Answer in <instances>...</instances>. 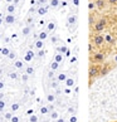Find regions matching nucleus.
I'll return each mask as SVG.
<instances>
[{
    "label": "nucleus",
    "instance_id": "1",
    "mask_svg": "<svg viewBox=\"0 0 117 122\" xmlns=\"http://www.w3.org/2000/svg\"><path fill=\"white\" fill-rule=\"evenodd\" d=\"M101 68L102 64H96V63H89L88 67V78H89V86H92V83L97 78L101 77Z\"/></svg>",
    "mask_w": 117,
    "mask_h": 122
},
{
    "label": "nucleus",
    "instance_id": "2",
    "mask_svg": "<svg viewBox=\"0 0 117 122\" xmlns=\"http://www.w3.org/2000/svg\"><path fill=\"white\" fill-rule=\"evenodd\" d=\"M107 26V18L106 16H101L98 18V20L92 25V33H102Z\"/></svg>",
    "mask_w": 117,
    "mask_h": 122
},
{
    "label": "nucleus",
    "instance_id": "3",
    "mask_svg": "<svg viewBox=\"0 0 117 122\" xmlns=\"http://www.w3.org/2000/svg\"><path fill=\"white\" fill-rule=\"evenodd\" d=\"M89 62L91 63H96V64H103L106 62V54L101 52V51H96L91 54L89 57Z\"/></svg>",
    "mask_w": 117,
    "mask_h": 122
},
{
    "label": "nucleus",
    "instance_id": "4",
    "mask_svg": "<svg viewBox=\"0 0 117 122\" xmlns=\"http://www.w3.org/2000/svg\"><path fill=\"white\" fill-rule=\"evenodd\" d=\"M91 43H93V46L96 48H101L105 44V35H102L101 33H92L91 34Z\"/></svg>",
    "mask_w": 117,
    "mask_h": 122
},
{
    "label": "nucleus",
    "instance_id": "5",
    "mask_svg": "<svg viewBox=\"0 0 117 122\" xmlns=\"http://www.w3.org/2000/svg\"><path fill=\"white\" fill-rule=\"evenodd\" d=\"M77 21H78V14H69L67 16L66 25L67 26H74V25H77Z\"/></svg>",
    "mask_w": 117,
    "mask_h": 122
},
{
    "label": "nucleus",
    "instance_id": "6",
    "mask_svg": "<svg viewBox=\"0 0 117 122\" xmlns=\"http://www.w3.org/2000/svg\"><path fill=\"white\" fill-rule=\"evenodd\" d=\"M113 68V64H112V63H108V62H105L102 64V68H101V77H105L107 73H110L111 72V69Z\"/></svg>",
    "mask_w": 117,
    "mask_h": 122
},
{
    "label": "nucleus",
    "instance_id": "7",
    "mask_svg": "<svg viewBox=\"0 0 117 122\" xmlns=\"http://www.w3.org/2000/svg\"><path fill=\"white\" fill-rule=\"evenodd\" d=\"M96 4V9L100 11H103L107 8V0H93Z\"/></svg>",
    "mask_w": 117,
    "mask_h": 122
},
{
    "label": "nucleus",
    "instance_id": "8",
    "mask_svg": "<svg viewBox=\"0 0 117 122\" xmlns=\"http://www.w3.org/2000/svg\"><path fill=\"white\" fill-rule=\"evenodd\" d=\"M98 20V16H97V13L92 10L89 11V15H88V23H89V28H92V25L96 23V21Z\"/></svg>",
    "mask_w": 117,
    "mask_h": 122
},
{
    "label": "nucleus",
    "instance_id": "9",
    "mask_svg": "<svg viewBox=\"0 0 117 122\" xmlns=\"http://www.w3.org/2000/svg\"><path fill=\"white\" fill-rule=\"evenodd\" d=\"M3 19H4V23L5 24H14L16 21V15L15 14H6Z\"/></svg>",
    "mask_w": 117,
    "mask_h": 122
},
{
    "label": "nucleus",
    "instance_id": "10",
    "mask_svg": "<svg viewBox=\"0 0 117 122\" xmlns=\"http://www.w3.org/2000/svg\"><path fill=\"white\" fill-rule=\"evenodd\" d=\"M49 4H47V5H40V6H38V9H37V14L38 15H40V16H43V15H46L47 13L49 11Z\"/></svg>",
    "mask_w": 117,
    "mask_h": 122
},
{
    "label": "nucleus",
    "instance_id": "11",
    "mask_svg": "<svg viewBox=\"0 0 117 122\" xmlns=\"http://www.w3.org/2000/svg\"><path fill=\"white\" fill-rule=\"evenodd\" d=\"M16 8H18V5H15L14 3H11V4H6V6H5V11H6V14H15Z\"/></svg>",
    "mask_w": 117,
    "mask_h": 122
},
{
    "label": "nucleus",
    "instance_id": "12",
    "mask_svg": "<svg viewBox=\"0 0 117 122\" xmlns=\"http://www.w3.org/2000/svg\"><path fill=\"white\" fill-rule=\"evenodd\" d=\"M33 28H34V25H25L24 28L21 29V35H23V37H28V35H30Z\"/></svg>",
    "mask_w": 117,
    "mask_h": 122
},
{
    "label": "nucleus",
    "instance_id": "13",
    "mask_svg": "<svg viewBox=\"0 0 117 122\" xmlns=\"http://www.w3.org/2000/svg\"><path fill=\"white\" fill-rule=\"evenodd\" d=\"M105 43H106V44H108V46H113V44L116 43V39H115L113 35L106 34V35H105Z\"/></svg>",
    "mask_w": 117,
    "mask_h": 122
},
{
    "label": "nucleus",
    "instance_id": "14",
    "mask_svg": "<svg viewBox=\"0 0 117 122\" xmlns=\"http://www.w3.org/2000/svg\"><path fill=\"white\" fill-rule=\"evenodd\" d=\"M53 61H56L58 63H62L63 61H64V54H62L59 52H56L54 56H53Z\"/></svg>",
    "mask_w": 117,
    "mask_h": 122
},
{
    "label": "nucleus",
    "instance_id": "15",
    "mask_svg": "<svg viewBox=\"0 0 117 122\" xmlns=\"http://www.w3.org/2000/svg\"><path fill=\"white\" fill-rule=\"evenodd\" d=\"M34 48L37 49V51H39V49H43L44 48V40L42 39H35L34 40Z\"/></svg>",
    "mask_w": 117,
    "mask_h": 122
},
{
    "label": "nucleus",
    "instance_id": "16",
    "mask_svg": "<svg viewBox=\"0 0 117 122\" xmlns=\"http://www.w3.org/2000/svg\"><path fill=\"white\" fill-rule=\"evenodd\" d=\"M64 84H66V87L72 88V87H73V86L76 84V79L73 78V77H67V79H66Z\"/></svg>",
    "mask_w": 117,
    "mask_h": 122
},
{
    "label": "nucleus",
    "instance_id": "17",
    "mask_svg": "<svg viewBox=\"0 0 117 122\" xmlns=\"http://www.w3.org/2000/svg\"><path fill=\"white\" fill-rule=\"evenodd\" d=\"M77 111H78V106H77V105L69 106L68 108H67V113H68L69 116H72V115H77Z\"/></svg>",
    "mask_w": 117,
    "mask_h": 122
},
{
    "label": "nucleus",
    "instance_id": "18",
    "mask_svg": "<svg viewBox=\"0 0 117 122\" xmlns=\"http://www.w3.org/2000/svg\"><path fill=\"white\" fill-rule=\"evenodd\" d=\"M56 52H59V53H62V54H64V56H68V54H69V51H68V48H67L66 46L56 47Z\"/></svg>",
    "mask_w": 117,
    "mask_h": 122
},
{
    "label": "nucleus",
    "instance_id": "19",
    "mask_svg": "<svg viewBox=\"0 0 117 122\" xmlns=\"http://www.w3.org/2000/svg\"><path fill=\"white\" fill-rule=\"evenodd\" d=\"M54 29H57V24H56V21H49V23L47 24L46 26V30L48 31V33H52Z\"/></svg>",
    "mask_w": 117,
    "mask_h": 122
},
{
    "label": "nucleus",
    "instance_id": "20",
    "mask_svg": "<svg viewBox=\"0 0 117 122\" xmlns=\"http://www.w3.org/2000/svg\"><path fill=\"white\" fill-rule=\"evenodd\" d=\"M67 77H68V76H67L64 72H59V73L56 76V78L61 83H64V82H66V79H67Z\"/></svg>",
    "mask_w": 117,
    "mask_h": 122
},
{
    "label": "nucleus",
    "instance_id": "21",
    "mask_svg": "<svg viewBox=\"0 0 117 122\" xmlns=\"http://www.w3.org/2000/svg\"><path fill=\"white\" fill-rule=\"evenodd\" d=\"M46 99H47L48 103H54L57 101V96H56L54 93H48L47 96H46Z\"/></svg>",
    "mask_w": 117,
    "mask_h": 122
},
{
    "label": "nucleus",
    "instance_id": "22",
    "mask_svg": "<svg viewBox=\"0 0 117 122\" xmlns=\"http://www.w3.org/2000/svg\"><path fill=\"white\" fill-rule=\"evenodd\" d=\"M14 68L15 69H23L24 68V62L21 59H15L14 61Z\"/></svg>",
    "mask_w": 117,
    "mask_h": 122
},
{
    "label": "nucleus",
    "instance_id": "23",
    "mask_svg": "<svg viewBox=\"0 0 117 122\" xmlns=\"http://www.w3.org/2000/svg\"><path fill=\"white\" fill-rule=\"evenodd\" d=\"M49 68H51L52 71H54V72H57L58 69L61 68V63H58V62H56V61H52V63H51V66H49Z\"/></svg>",
    "mask_w": 117,
    "mask_h": 122
},
{
    "label": "nucleus",
    "instance_id": "24",
    "mask_svg": "<svg viewBox=\"0 0 117 122\" xmlns=\"http://www.w3.org/2000/svg\"><path fill=\"white\" fill-rule=\"evenodd\" d=\"M59 112H58L57 110H53V111H51V113H49V117H51V120H53V121H56V120H58L59 118Z\"/></svg>",
    "mask_w": 117,
    "mask_h": 122
},
{
    "label": "nucleus",
    "instance_id": "25",
    "mask_svg": "<svg viewBox=\"0 0 117 122\" xmlns=\"http://www.w3.org/2000/svg\"><path fill=\"white\" fill-rule=\"evenodd\" d=\"M48 37H49V33H48L47 30H42V31H39V34H38V38L42 39V40L48 39Z\"/></svg>",
    "mask_w": 117,
    "mask_h": 122
},
{
    "label": "nucleus",
    "instance_id": "26",
    "mask_svg": "<svg viewBox=\"0 0 117 122\" xmlns=\"http://www.w3.org/2000/svg\"><path fill=\"white\" fill-rule=\"evenodd\" d=\"M34 56H35V54L31 52V51H28V52H26V54L24 56V61H25V62H30V61L34 58Z\"/></svg>",
    "mask_w": 117,
    "mask_h": 122
},
{
    "label": "nucleus",
    "instance_id": "27",
    "mask_svg": "<svg viewBox=\"0 0 117 122\" xmlns=\"http://www.w3.org/2000/svg\"><path fill=\"white\" fill-rule=\"evenodd\" d=\"M59 84H61V82H59L57 78H54V79L51 81V88H52V89H57L58 87H59Z\"/></svg>",
    "mask_w": 117,
    "mask_h": 122
},
{
    "label": "nucleus",
    "instance_id": "28",
    "mask_svg": "<svg viewBox=\"0 0 117 122\" xmlns=\"http://www.w3.org/2000/svg\"><path fill=\"white\" fill-rule=\"evenodd\" d=\"M59 5H61V1H59V0H49V6H51V8L57 9Z\"/></svg>",
    "mask_w": 117,
    "mask_h": 122
},
{
    "label": "nucleus",
    "instance_id": "29",
    "mask_svg": "<svg viewBox=\"0 0 117 122\" xmlns=\"http://www.w3.org/2000/svg\"><path fill=\"white\" fill-rule=\"evenodd\" d=\"M25 73L29 74V76H34L35 74V68H34V67H31V66H28L25 68Z\"/></svg>",
    "mask_w": 117,
    "mask_h": 122
},
{
    "label": "nucleus",
    "instance_id": "30",
    "mask_svg": "<svg viewBox=\"0 0 117 122\" xmlns=\"http://www.w3.org/2000/svg\"><path fill=\"white\" fill-rule=\"evenodd\" d=\"M40 113H42L43 116L44 115H49V113H51V110H49V107H48V105L47 106H43V107H40Z\"/></svg>",
    "mask_w": 117,
    "mask_h": 122
},
{
    "label": "nucleus",
    "instance_id": "31",
    "mask_svg": "<svg viewBox=\"0 0 117 122\" xmlns=\"http://www.w3.org/2000/svg\"><path fill=\"white\" fill-rule=\"evenodd\" d=\"M9 78L13 79V81H16V79H19L20 77H19V74H18V72L13 71V72H10V73H9Z\"/></svg>",
    "mask_w": 117,
    "mask_h": 122
},
{
    "label": "nucleus",
    "instance_id": "32",
    "mask_svg": "<svg viewBox=\"0 0 117 122\" xmlns=\"http://www.w3.org/2000/svg\"><path fill=\"white\" fill-rule=\"evenodd\" d=\"M19 108H20V105H19L18 102H14V103H13V105L10 106V111L13 112V113H14V112H16L18 110H19Z\"/></svg>",
    "mask_w": 117,
    "mask_h": 122
},
{
    "label": "nucleus",
    "instance_id": "33",
    "mask_svg": "<svg viewBox=\"0 0 117 122\" xmlns=\"http://www.w3.org/2000/svg\"><path fill=\"white\" fill-rule=\"evenodd\" d=\"M25 25H34V16L28 15V18L25 19Z\"/></svg>",
    "mask_w": 117,
    "mask_h": 122
},
{
    "label": "nucleus",
    "instance_id": "34",
    "mask_svg": "<svg viewBox=\"0 0 117 122\" xmlns=\"http://www.w3.org/2000/svg\"><path fill=\"white\" fill-rule=\"evenodd\" d=\"M13 116H14V115H13V112H11V111H8V112H5V113H4V120L10 121Z\"/></svg>",
    "mask_w": 117,
    "mask_h": 122
},
{
    "label": "nucleus",
    "instance_id": "35",
    "mask_svg": "<svg viewBox=\"0 0 117 122\" xmlns=\"http://www.w3.org/2000/svg\"><path fill=\"white\" fill-rule=\"evenodd\" d=\"M29 77H30V76H29V74H26L25 72H24V73L20 76V79H21V82H23V83H26V82L29 81Z\"/></svg>",
    "mask_w": 117,
    "mask_h": 122
},
{
    "label": "nucleus",
    "instance_id": "36",
    "mask_svg": "<svg viewBox=\"0 0 117 122\" xmlns=\"http://www.w3.org/2000/svg\"><path fill=\"white\" fill-rule=\"evenodd\" d=\"M48 78H49V81L54 79V78H56V72L52 71V69H49V72H48Z\"/></svg>",
    "mask_w": 117,
    "mask_h": 122
},
{
    "label": "nucleus",
    "instance_id": "37",
    "mask_svg": "<svg viewBox=\"0 0 117 122\" xmlns=\"http://www.w3.org/2000/svg\"><path fill=\"white\" fill-rule=\"evenodd\" d=\"M8 58H9V59H10V61H15V59H16V53H15L14 51H11L10 53H9Z\"/></svg>",
    "mask_w": 117,
    "mask_h": 122
},
{
    "label": "nucleus",
    "instance_id": "38",
    "mask_svg": "<svg viewBox=\"0 0 117 122\" xmlns=\"http://www.w3.org/2000/svg\"><path fill=\"white\" fill-rule=\"evenodd\" d=\"M5 107H6V102L4 99H0V112H4Z\"/></svg>",
    "mask_w": 117,
    "mask_h": 122
},
{
    "label": "nucleus",
    "instance_id": "39",
    "mask_svg": "<svg viewBox=\"0 0 117 122\" xmlns=\"http://www.w3.org/2000/svg\"><path fill=\"white\" fill-rule=\"evenodd\" d=\"M0 52H1V54H3V56L8 57V56H9V53L11 52V49H9V48H3V49H1V51H0Z\"/></svg>",
    "mask_w": 117,
    "mask_h": 122
},
{
    "label": "nucleus",
    "instance_id": "40",
    "mask_svg": "<svg viewBox=\"0 0 117 122\" xmlns=\"http://www.w3.org/2000/svg\"><path fill=\"white\" fill-rule=\"evenodd\" d=\"M44 56H46L44 49H39V51H37V57H38V58H43Z\"/></svg>",
    "mask_w": 117,
    "mask_h": 122
},
{
    "label": "nucleus",
    "instance_id": "41",
    "mask_svg": "<svg viewBox=\"0 0 117 122\" xmlns=\"http://www.w3.org/2000/svg\"><path fill=\"white\" fill-rule=\"evenodd\" d=\"M68 122H78V117H77V115H72V116H69Z\"/></svg>",
    "mask_w": 117,
    "mask_h": 122
},
{
    "label": "nucleus",
    "instance_id": "42",
    "mask_svg": "<svg viewBox=\"0 0 117 122\" xmlns=\"http://www.w3.org/2000/svg\"><path fill=\"white\" fill-rule=\"evenodd\" d=\"M38 121H39V118H38L37 115H31L29 117V122H38Z\"/></svg>",
    "mask_w": 117,
    "mask_h": 122
},
{
    "label": "nucleus",
    "instance_id": "43",
    "mask_svg": "<svg viewBox=\"0 0 117 122\" xmlns=\"http://www.w3.org/2000/svg\"><path fill=\"white\" fill-rule=\"evenodd\" d=\"M49 0H37V5L40 6V5H47Z\"/></svg>",
    "mask_w": 117,
    "mask_h": 122
},
{
    "label": "nucleus",
    "instance_id": "44",
    "mask_svg": "<svg viewBox=\"0 0 117 122\" xmlns=\"http://www.w3.org/2000/svg\"><path fill=\"white\" fill-rule=\"evenodd\" d=\"M96 49H97V48L93 46V43H89V46H88V51H89V53L92 54L93 52H96Z\"/></svg>",
    "mask_w": 117,
    "mask_h": 122
},
{
    "label": "nucleus",
    "instance_id": "45",
    "mask_svg": "<svg viewBox=\"0 0 117 122\" xmlns=\"http://www.w3.org/2000/svg\"><path fill=\"white\" fill-rule=\"evenodd\" d=\"M88 9H89V11H92V10H94V9H96V4H94V1H89Z\"/></svg>",
    "mask_w": 117,
    "mask_h": 122
},
{
    "label": "nucleus",
    "instance_id": "46",
    "mask_svg": "<svg viewBox=\"0 0 117 122\" xmlns=\"http://www.w3.org/2000/svg\"><path fill=\"white\" fill-rule=\"evenodd\" d=\"M54 91H56V93H54V94H56L57 97H58V96H61V94L63 93V91H62V88H61V87H58L57 89H54Z\"/></svg>",
    "mask_w": 117,
    "mask_h": 122
},
{
    "label": "nucleus",
    "instance_id": "47",
    "mask_svg": "<svg viewBox=\"0 0 117 122\" xmlns=\"http://www.w3.org/2000/svg\"><path fill=\"white\" fill-rule=\"evenodd\" d=\"M107 4H110L112 6H116L117 5V0H107Z\"/></svg>",
    "mask_w": 117,
    "mask_h": 122
},
{
    "label": "nucleus",
    "instance_id": "48",
    "mask_svg": "<svg viewBox=\"0 0 117 122\" xmlns=\"http://www.w3.org/2000/svg\"><path fill=\"white\" fill-rule=\"evenodd\" d=\"M19 121H20V117L19 116H13L11 120H10V122H19Z\"/></svg>",
    "mask_w": 117,
    "mask_h": 122
},
{
    "label": "nucleus",
    "instance_id": "49",
    "mask_svg": "<svg viewBox=\"0 0 117 122\" xmlns=\"http://www.w3.org/2000/svg\"><path fill=\"white\" fill-rule=\"evenodd\" d=\"M56 122H68V121H67V120L64 118V117L59 116V118H58V120H56Z\"/></svg>",
    "mask_w": 117,
    "mask_h": 122
},
{
    "label": "nucleus",
    "instance_id": "50",
    "mask_svg": "<svg viewBox=\"0 0 117 122\" xmlns=\"http://www.w3.org/2000/svg\"><path fill=\"white\" fill-rule=\"evenodd\" d=\"M51 42H52L53 44H56V43L58 42V37H56V35H53V37H52V39H51Z\"/></svg>",
    "mask_w": 117,
    "mask_h": 122
},
{
    "label": "nucleus",
    "instance_id": "51",
    "mask_svg": "<svg viewBox=\"0 0 117 122\" xmlns=\"http://www.w3.org/2000/svg\"><path fill=\"white\" fill-rule=\"evenodd\" d=\"M4 88H5V83H4V82H3V81H1V79H0V91H3V89H4Z\"/></svg>",
    "mask_w": 117,
    "mask_h": 122
},
{
    "label": "nucleus",
    "instance_id": "52",
    "mask_svg": "<svg viewBox=\"0 0 117 122\" xmlns=\"http://www.w3.org/2000/svg\"><path fill=\"white\" fill-rule=\"evenodd\" d=\"M73 5L78 8L79 6V0H73Z\"/></svg>",
    "mask_w": 117,
    "mask_h": 122
},
{
    "label": "nucleus",
    "instance_id": "53",
    "mask_svg": "<svg viewBox=\"0 0 117 122\" xmlns=\"http://www.w3.org/2000/svg\"><path fill=\"white\" fill-rule=\"evenodd\" d=\"M5 98V93L4 92H0V99H4Z\"/></svg>",
    "mask_w": 117,
    "mask_h": 122
},
{
    "label": "nucleus",
    "instance_id": "54",
    "mask_svg": "<svg viewBox=\"0 0 117 122\" xmlns=\"http://www.w3.org/2000/svg\"><path fill=\"white\" fill-rule=\"evenodd\" d=\"M4 1H5L6 4H11L13 1H14V0H4Z\"/></svg>",
    "mask_w": 117,
    "mask_h": 122
},
{
    "label": "nucleus",
    "instance_id": "55",
    "mask_svg": "<svg viewBox=\"0 0 117 122\" xmlns=\"http://www.w3.org/2000/svg\"><path fill=\"white\" fill-rule=\"evenodd\" d=\"M13 3H14V4H15V5H18V4H19V3H20V0H14V1H13Z\"/></svg>",
    "mask_w": 117,
    "mask_h": 122
},
{
    "label": "nucleus",
    "instance_id": "56",
    "mask_svg": "<svg viewBox=\"0 0 117 122\" xmlns=\"http://www.w3.org/2000/svg\"><path fill=\"white\" fill-rule=\"evenodd\" d=\"M9 40H10L9 38H4V42H5V43H9Z\"/></svg>",
    "mask_w": 117,
    "mask_h": 122
},
{
    "label": "nucleus",
    "instance_id": "57",
    "mask_svg": "<svg viewBox=\"0 0 117 122\" xmlns=\"http://www.w3.org/2000/svg\"><path fill=\"white\" fill-rule=\"evenodd\" d=\"M3 23H4V19H3V18H1V16H0V25H1Z\"/></svg>",
    "mask_w": 117,
    "mask_h": 122
},
{
    "label": "nucleus",
    "instance_id": "58",
    "mask_svg": "<svg viewBox=\"0 0 117 122\" xmlns=\"http://www.w3.org/2000/svg\"><path fill=\"white\" fill-rule=\"evenodd\" d=\"M1 37H3V35H1V34H0V38H1Z\"/></svg>",
    "mask_w": 117,
    "mask_h": 122
},
{
    "label": "nucleus",
    "instance_id": "59",
    "mask_svg": "<svg viewBox=\"0 0 117 122\" xmlns=\"http://www.w3.org/2000/svg\"><path fill=\"white\" fill-rule=\"evenodd\" d=\"M116 53H117V49H116Z\"/></svg>",
    "mask_w": 117,
    "mask_h": 122
}]
</instances>
